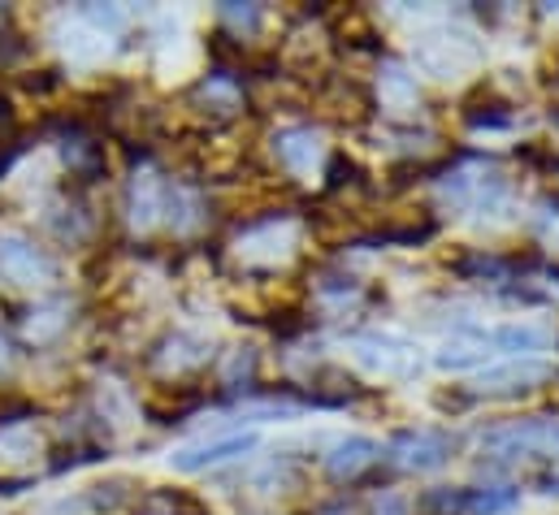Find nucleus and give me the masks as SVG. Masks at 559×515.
I'll return each mask as SVG.
<instances>
[{
    "label": "nucleus",
    "mask_w": 559,
    "mask_h": 515,
    "mask_svg": "<svg viewBox=\"0 0 559 515\" xmlns=\"http://www.w3.org/2000/svg\"><path fill=\"white\" fill-rule=\"evenodd\" d=\"M556 420H512V424H495L481 433V455L495 464H512V459H530V455H556Z\"/></svg>",
    "instance_id": "obj_1"
},
{
    "label": "nucleus",
    "mask_w": 559,
    "mask_h": 515,
    "mask_svg": "<svg viewBox=\"0 0 559 515\" xmlns=\"http://www.w3.org/2000/svg\"><path fill=\"white\" fill-rule=\"evenodd\" d=\"M455 433H447V429H400L391 442H386V451H382V459L391 464V468H400V472H438L451 455H455Z\"/></svg>",
    "instance_id": "obj_2"
},
{
    "label": "nucleus",
    "mask_w": 559,
    "mask_h": 515,
    "mask_svg": "<svg viewBox=\"0 0 559 515\" xmlns=\"http://www.w3.org/2000/svg\"><path fill=\"white\" fill-rule=\"evenodd\" d=\"M274 156L286 173L304 178V173H317L325 165V143L312 127H286L274 134Z\"/></svg>",
    "instance_id": "obj_3"
},
{
    "label": "nucleus",
    "mask_w": 559,
    "mask_h": 515,
    "mask_svg": "<svg viewBox=\"0 0 559 515\" xmlns=\"http://www.w3.org/2000/svg\"><path fill=\"white\" fill-rule=\"evenodd\" d=\"M378 459H382V446H378V442H369V438H343V442L325 455V477L338 481V486H352V481H360Z\"/></svg>",
    "instance_id": "obj_4"
},
{
    "label": "nucleus",
    "mask_w": 559,
    "mask_h": 515,
    "mask_svg": "<svg viewBox=\"0 0 559 515\" xmlns=\"http://www.w3.org/2000/svg\"><path fill=\"white\" fill-rule=\"evenodd\" d=\"M556 378V364H543V360H516V364H503V369H486L481 373V394H525V390L543 386Z\"/></svg>",
    "instance_id": "obj_5"
},
{
    "label": "nucleus",
    "mask_w": 559,
    "mask_h": 515,
    "mask_svg": "<svg viewBox=\"0 0 559 515\" xmlns=\"http://www.w3.org/2000/svg\"><path fill=\"white\" fill-rule=\"evenodd\" d=\"M356 360H360V364H369V369H378L382 378H413V373H404L395 360H404V364L420 369L417 351H413L408 343H400V338H382V334L360 338V343H356Z\"/></svg>",
    "instance_id": "obj_6"
},
{
    "label": "nucleus",
    "mask_w": 559,
    "mask_h": 515,
    "mask_svg": "<svg viewBox=\"0 0 559 515\" xmlns=\"http://www.w3.org/2000/svg\"><path fill=\"white\" fill-rule=\"evenodd\" d=\"M248 451H257V438H252V433H235V438H222V442L182 451V455L174 459V468H178V472H200V468H217V464H226V459H239V455H248Z\"/></svg>",
    "instance_id": "obj_7"
},
{
    "label": "nucleus",
    "mask_w": 559,
    "mask_h": 515,
    "mask_svg": "<svg viewBox=\"0 0 559 515\" xmlns=\"http://www.w3.org/2000/svg\"><path fill=\"white\" fill-rule=\"evenodd\" d=\"M486 338H490V351H503V356H516V360H534L538 351H547L556 343L551 330H543V325H503Z\"/></svg>",
    "instance_id": "obj_8"
},
{
    "label": "nucleus",
    "mask_w": 559,
    "mask_h": 515,
    "mask_svg": "<svg viewBox=\"0 0 559 515\" xmlns=\"http://www.w3.org/2000/svg\"><path fill=\"white\" fill-rule=\"evenodd\" d=\"M0 268L13 282H35V277H48L52 273V260L44 256L39 248H31L26 239H4L0 243Z\"/></svg>",
    "instance_id": "obj_9"
},
{
    "label": "nucleus",
    "mask_w": 559,
    "mask_h": 515,
    "mask_svg": "<svg viewBox=\"0 0 559 515\" xmlns=\"http://www.w3.org/2000/svg\"><path fill=\"white\" fill-rule=\"evenodd\" d=\"M486 356H490V338H486L481 330H464V334H455V338L438 351V364L451 369V373H464V369H481Z\"/></svg>",
    "instance_id": "obj_10"
},
{
    "label": "nucleus",
    "mask_w": 559,
    "mask_h": 515,
    "mask_svg": "<svg viewBox=\"0 0 559 515\" xmlns=\"http://www.w3.org/2000/svg\"><path fill=\"white\" fill-rule=\"evenodd\" d=\"M521 503V490L512 486H481V490H460V515H503Z\"/></svg>",
    "instance_id": "obj_11"
},
{
    "label": "nucleus",
    "mask_w": 559,
    "mask_h": 515,
    "mask_svg": "<svg viewBox=\"0 0 559 515\" xmlns=\"http://www.w3.org/2000/svg\"><path fill=\"white\" fill-rule=\"evenodd\" d=\"M378 87H382V105L395 109V113H408V109L420 105L417 79H413L404 65H386V74L378 79Z\"/></svg>",
    "instance_id": "obj_12"
},
{
    "label": "nucleus",
    "mask_w": 559,
    "mask_h": 515,
    "mask_svg": "<svg viewBox=\"0 0 559 515\" xmlns=\"http://www.w3.org/2000/svg\"><path fill=\"white\" fill-rule=\"evenodd\" d=\"M222 17H226L230 26H239V31H257V26L265 22V13H261L257 4H243V9H239V4H226Z\"/></svg>",
    "instance_id": "obj_13"
},
{
    "label": "nucleus",
    "mask_w": 559,
    "mask_h": 515,
    "mask_svg": "<svg viewBox=\"0 0 559 515\" xmlns=\"http://www.w3.org/2000/svg\"><path fill=\"white\" fill-rule=\"evenodd\" d=\"M373 515H413V503H408L404 494H382Z\"/></svg>",
    "instance_id": "obj_14"
}]
</instances>
